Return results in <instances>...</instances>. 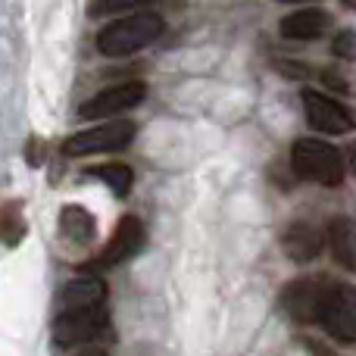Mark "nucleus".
Returning <instances> with one entry per match:
<instances>
[{
  "instance_id": "nucleus-1",
  "label": "nucleus",
  "mask_w": 356,
  "mask_h": 356,
  "mask_svg": "<svg viewBox=\"0 0 356 356\" xmlns=\"http://www.w3.org/2000/svg\"><path fill=\"white\" fill-rule=\"evenodd\" d=\"M166 31V19L154 10H138L116 19L97 35V50L104 56H129L154 44Z\"/></svg>"
},
{
  "instance_id": "nucleus-2",
  "label": "nucleus",
  "mask_w": 356,
  "mask_h": 356,
  "mask_svg": "<svg viewBox=\"0 0 356 356\" xmlns=\"http://www.w3.org/2000/svg\"><path fill=\"white\" fill-rule=\"evenodd\" d=\"M291 166L303 181H316L322 188H338L347 178V160L334 144L319 138H300L291 147Z\"/></svg>"
},
{
  "instance_id": "nucleus-3",
  "label": "nucleus",
  "mask_w": 356,
  "mask_h": 356,
  "mask_svg": "<svg viewBox=\"0 0 356 356\" xmlns=\"http://www.w3.org/2000/svg\"><path fill=\"white\" fill-rule=\"evenodd\" d=\"M316 325L334 341L356 344V288L325 278L316 307Z\"/></svg>"
},
{
  "instance_id": "nucleus-4",
  "label": "nucleus",
  "mask_w": 356,
  "mask_h": 356,
  "mask_svg": "<svg viewBox=\"0 0 356 356\" xmlns=\"http://www.w3.org/2000/svg\"><path fill=\"white\" fill-rule=\"evenodd\" d=\"M110 328V313L104 303L94 307H79V309H60L54 319V341L69 350H81L85 344L97 341Z\"/></svg>"
},
{
  "instance_id": "nucleus-5",
  "label": "nucleus",
  "mask_w": 356,
  "mask_h": 356,
  "mask_svg": "<svg viewBox=\"0 0 356 356\" xmlns=\"http://www.w3.org/2000/svg\"><path fill=\"white\" fill-rule=\"evenodd\" d=\"M138 125L131 119H116V122H104L97 129L75 131L72 138L63 141V154L66 156H88V154H110V150H122L131 144Z\"/></svg>"
},
{
  "instance_id": "nucleus-6",
  "label": "nucleus",
  "mask_w": 356,
  "mask_h": 356,
  "mask_svg": "<svg viewBox=\"0 0 356 356\" xmlns=\"http://www.w3.org/2000/svg\"><path fill=\"white\" fill-rule=\"evenodd\" d=\"M144 97H147V85L144 81H122V85L104 88L91 100H85L79 106V113H81V119H110V116L131 110V106H138Z\"/></svg>"
},
{
  "instance_id": "nucleus-7",
  "label": "nucleus",
  "mask_w": 356,
  "mask_h": 356,
  "mask_svg": "<svg viewBox=\"0 0 356 356\" xmlns=\"http://www.w3.org/2000/svg\"><path fill=\"white\" fill-rule=\"evenodd\" d=\"M303 110H307V122L322 135H347L356 129L353 113L319 91H303Z\"/></svg>"
},
{
  "instance_id": "nucleus-8",
  "label": "nucleus",
  "mask_w": 356,
  "mask_h": 356,
  "mask_svg": "<svg viewBox=\"0 0 356 356\" xmlns=\"http://www.w3.org/2000/svg\"><path fill=\"white\" fill-rule=\"evenodd\" d=\"M147 232H144V222L138 216H122L116 222V232H113L110 244L100 250V257L94 259V269H113V266L131 259L135 253H141Z\"/></svg>"
},
{
  "instance_id": "nucleus-9",
  "label": "nucleus",
  "mask_w": 356,
  "mask_h": 356,
  "mask_svg": "<svg viewBox=\"0 0 356 356\" xmlns=\"http://www.w3.org/2000/svg\"><path fill=\"white\" fill-rule=\"evenodd\" d=\"M322 284H325V275H313V278H297V282H291L288 288H284L282 307L288 309L291 319L313 322L316 325V307H319Z\"/></svg>"
},
{
  "instance_id": "nucleus-10",
  "label": "nucleus",
  "mask_w": 356,
  "mask_h": 356,
  "mask_svg": "<svg viewBox=\"0 0 356 356\" xmlns=\"http://www.w3.org/2000/svg\"><path fill=\"white\" fill-rule=\"evenodd\" d=\"M322 244H325V238H322V232L313 222H291L282 234V247L294 263H309V259H316L322 253Z\"/></svg>"
},
{
  "instance_id": "nucleus-11",
  "label": "nucleus",
  "mask_w": 356,
  "mask_h": 356,
  "mask_svg": "<svg viewBox=\"0 0 356 356\" xmlns=\"http://www.w3.org/2000/svg\"><path fill=\"white\" fill-rule=\"evenodd\" d=\"M332 29V16L322 10H297L282 19L278 31L288 41H319L325 31Z\"/></svg>"
},
{
  "instance_id": "nucleus-12",
  "label": "nucleus",
  "mask_w": 356,
  "mask_h": 356,
  "mask_svg": "<svg viewBox=\"0 0 356 356\" xmlns=\"http://www.w3.org/2000/svg\"><path fill=\"white\" fill-rule=\"evenodd\" d=\"M60 234L66 244L88 247V244H94V238H97V222H94V216L88 213L85 207L69 203V207H63V213H60Z\"/></svg>"
},
{
  "instance_id": "nucleus-13",
  "label": "nucleus",
  "mask_w": 356,
  "mask_h": 356,
  "mask_svg": "<svg viewBox=\"0 0 356 356\" xmlns=\"http://www.w3.org/2000/svg\"><path fill=\"white\" fill-rule=\"evenodd\" d=\"M106 300V284L100 278H72L63 284L60 297H56V309H79V307H94V303Z\"/></svg>"
},
{
  "instance_id": "nucleus-14",
  "label": "nucleus",
  "mask_w": 356,
  "mask_h": 356,
  "mask_svg": "<svg viewBox=\"0 0 356 356\" xmlns=\"http://www.w3.org/2000/svg\"><path fill=\"white\" fill-rule=\"evenodd\" d=\"M328 247H332V257L344 269L356 272V219H350V216L332 219V225H328Z\"/></svg>"
},
{
  "instance_id": "nucleus-15",
  "label": "nucleus",
  "mask_w": 356,
  "mask_h": 356,
  "mask_svg": "<svg viewBox=\"0 0 356 356\" xmlns=\"http://www.w3.org/2000/svg\"><path fill=\"white\" fill-rule=\"evenodd\" d=\"M85 175H91V178H97V181H104L116 197H129V194H131V184H135V172H131L129 166H122V163L88 166Z\"/></svg>"
},
{
  "instance_id": "nucleus-16",
  "label": "nucleus",
  "mask_w": 356,
  "mask_h": 356,
  "mask_svg": "<svg viewBox=\"0 0 356 356\" xmlns=\"http://www.w3.org/2000/svg\"><path fill=\"white\" fill-rule=\"evenodd\" d=\"M0 232H3V244L16 247L25 238L29 225H25V216L19 213V203H6L3 207V222H0Z\"/></svg>"
},
{
  "instance_id": "nucleus-17",
  "label": "nucleus",
  "mask_w": 356,
  "mask_h": 356,
  "mask_svg": "<svg viewBox=\"0 0 356 356\" xmlns=\"http://www.w3.org/2000/svg\"><path fill=\"white\" fill-rule=\"evenodd\" d=\"M156 0H94L91 3V16H106V13H125V10H147Z\"/></svg>"
},
{
  "instance_id": "nucleus-18",
  "label": "nucleus",
  "mask_w": 356,
  "mask_h": 356,
  "mask_svg": "<svg viewBox=\"0 0 356 356\" xmlns=\"http://www.w3.org/2000/svg\"><path fill=\"white\" fill-rule=\"evenodd\" d=\"M322 81H325L328 88H334V91H341V94L356 91V79L350 75V69H344V66L325 69V72H322Z\"/></svg>"
},
{
  "instance_id": "nucleus-19",
  "label": "nucleus",
  "mask_w": 356,
  "mask_h": 356,
  "mask_svg": "<svg viewBox=\"0 0 356 356\" xmlns=\"http://www.w3.org/2000/svg\"><path fill=\"white\" fill-rule=\"evenodd\" d=\"M332 50H334V56L338 60H356V31L350 29H344L338 38H334V44H332Z\"/></svg>"
},
{
  "instance_id": "nucleus-20",
  "label": "nucleus",
  "mask_w": 356,
  "mask_h": 356,
  "mask_svg": "<svg viewBox=\"0 0 356 356\" xmlns=\"http://www.w3.org/2000/svg\"><path fill=\"white\" fill-rule=\"evenodd\" d=\"M282 3H307V0H282Z\"/></svg>"
},
{
  "instance_id": "nucleus-21",
  "label": "nucleus",
  "mask_w": 356,
  "mask_h": 356,
  "mask_svg": "<svg viewBox=\"0 0 356 356\" xmlns=\"http://www.w3.org/2000/svg\"><path fill=\"white\" fill-rule=\"evenodd\" d=\"M344 3H347V6H350V10H356V0H344Z\"/></svg>"
}]
</instances>
